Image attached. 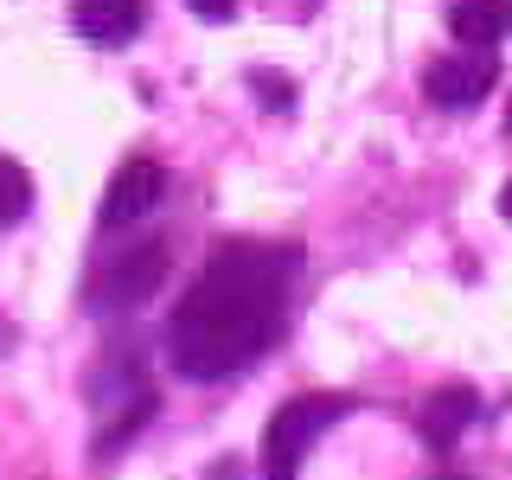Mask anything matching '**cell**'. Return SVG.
<instances>
[{
  "instance_id": "obj_1",
  "label": "cell",
  "mask_w": 512,
  "mask_h": 480,
  "mask_svg": "<svg viewBox=\"0 0 512 480\" xmlns=\"http://www.w3.org/2000/svg\"><path fill=\"white\" fill-rule=\"evenodd\" d=\"M295 269H301V256L288 244H244V237L218 244L167 320L173 372L218 384V378H237L244 365H256L282 333Z\"/></svg>"
},
{
  "instance_id": "obj_2",
  "label": "cell",
  "mask_w": 512,
  "mask_h": 480,
  "mask_svg": "<svg viewBox=\"0 0 512 480\" xmlns=\"http://www.w3.org/2000/svg\"><path fill=\"white\" fill-rule=\"evenodd\" d=\"M340 416H352V397H340V391H301V397H288V404L263 423V448H256L263 480H295L301 461H308V448L327 436Z\"/></svg>"
},
{
  "instance_id": "obj_3",
  "label": "cell",
  "mask_w": 512,
  "mask_h": 480,
  "mask_svg": "<svg viewBox=\"0 0 512 480\" xmlns=\"http://www.w3.org/2000/svg\"><path fill=\"white\" fill-rule=\"evenodd\" d=\"M167 263H173V250L160 244V237H141V244L116 250V263H109L103 282H96V301H103V308H141L148 295H160Z\"/></svg>"
},
{
  "instance_id": "obj_4",
  "label": "cell",
  "mask_w": 512,
  "mask_h": 480,
  "mask_svg": "<svg viewBox=\"0 0 512 480\" xmlns=\"http://www.w3.org/2000/svg\"><path fill=\"white\" fill-rule=\"evenodd\" d=\"M500 84V52H448L436 64H423V96L436 109H474L480 96Z\"/></svg>"
},
{
  "instance_id": "obj_5",
  "label": "cell",
  "mask_w": 512,
  "mask_h": 480,
  "mask_svg": "<svg viewBox=\"0 0 512 480\" xmlns=\"http://www.w3.org/2000/svg\"><path fill=\"white\" fill-rule=\"evenodd\" d=\"M160 192H167V173L154 167V160H122L116 167V180H109V192H103V218L109 231H116V224H135V218H148L154 205H160Z\"/></svg>"
},
{
  "instance_id": "obj_6",
  "label": "cell",
  "mask_w": 512,
  "mask_h": 480,
  "mask_svg": "<svg viewBox=\"0 0 512 480\" xmlns=\"http://www.w3.org/2000/svg\"><path fill=\"white\" fill-rule=\"evenodd\" d=\"M506 32H512L506 0H455V7H448V39H455L461 52H493Z\"/></svg>"
},
{
  "instance_id": "obj_7",
  "label": "cell",
  "mask_w": 512,
  "mask_h": 480,
  "mask_svg": "<svg viewBox=\"0 0 512 480\" xmlns=\"http://www.w3.org/2000/svg\"><path fill=\"white\" fill-rule=\"evenodd\" d=\"M141 13H148L141 0H77L71 20L90 45H128L141 32Z\"/></svg>"
},
{
  "instance_id": "obj_8",
  "label": "cell",
  "mask_w": 512,
  "mask_h": 480,
  "mask_svg": "<svg viewBox=\"0 0 512 480\" xmlns=\"http://www.w3.org/2000/svg\"><path fill=\"white\" fill-rule=\"evenodd\" d=\"M474 410H480V397L468 391V384H448V391L429 397V410H423V436L436 442V448H448V442L461 436V423H468Z\"/></svg>"
},
{
  "instance_id": "obj_9",
  "label": "cell",
  "mask_w": 512,
  "mask_h": 480,
  "mask_svg": "<svg viewBox=\"0 0 512 480\" xmlns=\"http://www.w3.org/2000/svg\"><path fill=\"white\" fill-rule=\"evenodd\" d=\"M26 205H32V173L20 167V160L0 154V224L26 218Z\"/></svg>"
},
{
  "instance_id": "obj_10",
  "label": "cell",
  "mask_w": 512,
  "mask_h": 480,
  "mask_svg": "<svg viewBox=\"0 0 512 480\" xmlns=\"http://www.w3.org/2000/svg\"><path fill=\"white\" fill-rule=\"evenodd\" d=\"M186 7L199 13V20H231V7H237V0H186Z\"/></svg>"
},
{
  "instance_id": "obj_11",
  "label": "cell",
  "mask_w": 512,
  "mask_h": 480,
  "mask_svg": "<svg viewBox=\"0 0 512 480\" xmlns=\"http://www.w3.org/2000/svg\"><path fill=\"white\" fill-rule=\"evenodd\" d=\"M205 480H244V468H237V461L224 455V461H212V468H205Z\"/></svg>"
},
{
  "instance_id": "obj_12",
  "label": "cell",
  "mask_w": 512,
  "mask_h": 480,
  "mask_svg": "<svg viewBox=\"0 0 512 480\" xmlns=\"http://www.w3.org/2000/svg\"><path fill=\"white\" fill-rule=\"evenodd\" d=\"M500 218L512 224V180H506V192H500Z\"/></svg>"
},
{
  "instance_id": "obj_13",
  "label": "cell",
  "mask_w": 512,
  "mask_h": 480,
  "mask_svg": "<svg viewBox=\"0 0 512 480\" xmlns=\"http://www.w3.org/2000/svg\"><path fill=\"white\" fill-rule=\"evenodd\" d=\"M436 480H468V474H436Z\"/></svg>"
},
{
  "instance_id": "obj_14",
  "label": "cell",
  "mask_w": 512,
  "mask_h": 480,
  "mask_svg": "<svg viewBox=\"0 0 512 480\" xmlns=\"http://www.w3.org/2000/svg\"><path fill=\"white\" fill-rule=\"evenodd\" d=\"M506 128H512V109H506Z\"/></svg>"
}]
</instances>
